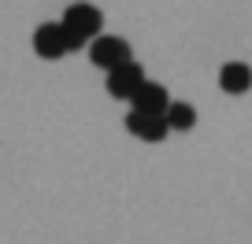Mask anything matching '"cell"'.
I'll return each instance as SVG.
<instances>
[{
    "mask_svg": "<svg viewBox=\"0 0 252 244\" xmlns=\"http://www.w3.org/2000/svg\"><path fill=\"white\" fill-rule=\"evenodd\" d=\"M89 59H93V67H100V71H115V67L134 59V48H130V41L115 37V33H100V37L89 41Z\"/></svg>",
    "mask_w": 252,
    "mask_h": 244,
    "instance_id": "cell-1",
    "label": "cell"
},
{
    "mask_svg": "<svg viewBox=\"0 0 252 244\" xmlns=\"http://www.w3.org/2000/svg\"><path fill=\"white\" fill-rule=\"evenodd\" d=\"M67 30H74L78 37H86V41H93V37H100V26H104V15H100V8H93V4H86V0H78V4H71V8L63 11V19H60Z\"/></svg>",
    "mask_w": 252,
    "mask_h": 244,
    "instance_id": "cell-2",
    "label": "cell"
},
{
    "mask_svg": "<svg viewBox=\"0 0 252 244\" xmlns=\"http://www.w3.org/2000/svg\"><path fill=\"white\" fill-rule=\"evenodd\" d=\"M141 85H145V67L137 63V59H130V63L108 71V93L115 96V100H130Z\"/></svg>",
    "mask_w": 252,
    "mask_h": 244,
    "instance_id": "cell-3",
    "label": "cell"
},
{
    "mask_svg": "<svg viewBox=\"0 0 252 244\" xmlns=\"http://www.w3.org/2000/svg\"><path fill=\"white\" fill-rule=\"evenodd\" d=\"M33 52L41 59H60L67 55V41H63V26L60 23H41L33 30Z\"/></svg>",
    "mask_w": 252,
    "mask_h": 244,
    "instance_id": "cell-4",
    "label": "cell"
},
{
    "mask_svg": "<svg viewBox=\"0 0 252 244\" xmlns=\"http://www.w3.org/2000/svg\"><path fill=\"white\" fill-rule=\"evenodd\" d=\"M130 104H134L130 111H141V115H163L167 104H171V96H167V89L159 85V81H149V78H145V85L130 96Z\"/></svg>",
    "mask_w": 252,
    "mask_h": 244,
    "instance_id": "cell-5",
    "label": "cell"
},
{
    "mask_svg": "<svg viewBox=\"0 0 252 244\" xmlns=\"http://www.w3.org/2000/svg\"><path fill=\"white\" fill-rule=\"evenodd\" d=\"M219 85H222V93H249L252 89V67L249 63H222V71H219Z\"/></svg>",
    "mask_w": 252,
    "mask_h": 244,
    "instance_id": "cell-6",
    "label": "cell"
},
{
    "mask_svg": "<svg viewBox=\"0 0 252 244\" xmlns=\"http://www.w3.org/2000/svg\"><path fill=\"white\" fill-rule=\"evenodd\" d=\"M163 122L167 130H193V122H197V108L186 100H171L163 111Z\"/></svg>",
    "mask_w": 252,
    "mask_h": 244,
    "instance_id": "cell-7",
    "label": "cell"
},
{
    "mask_svg": "<svg viewBox=\"0 0 252 244\" xmlns=\"http://www.w3.org/2000/svg\"><path fill=\"white\" fill-rule=\"evenodd\" d=\"M167 134H171V130H167L163 115H145V122H141V134H137V137H141V141H152V144H156V141H163Z\"/></svg>",
    "mask_w": 252,
    "mask_h": 244,
    "instance_id": "cell-8",
    "label": "cell"
},
{
    "mask_svg": "<svg viewBox=\"0 0 252 244\" xmlns=\"http://www.w3.org/2000/svg\"><path fill=\"white\" fill-rule=\"evenodd\" d=\"M141 122H145V115H141V111H130V115H126V130H130V134H141Z\"/></svg>",
    "mask_w": 252,
    "mask_h": 244,
    "instance_id": "cell-9",
    "label": "cell"
}]
</instances>
